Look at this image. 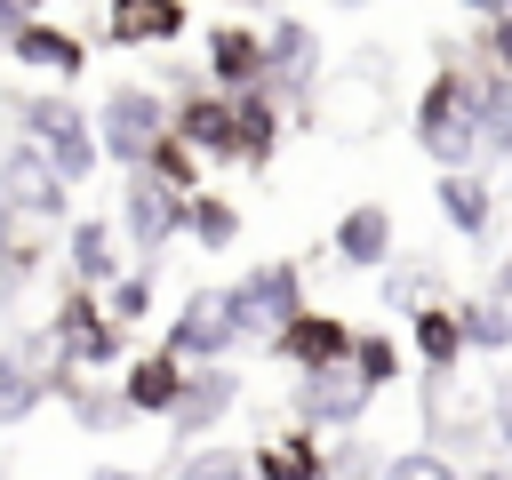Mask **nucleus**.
I'll use <instances>...</instances> for the list:
<instances>
[{
    "instance_id": "1",
    "label": "nucleus",
    "mask_w": 512,
    "mask_h": 480,
    "mask_svg": "<svg viewBox=\"0 0 512 480\" xmlns=\"http://www.w3.org/2000/svg\"><path fill=\"white\" fill-rule=\"evenodd\" d=\"M416 144L440 176H464L480 160V72H464V56H440V72L416 96Z\"/></svg>"
},
{
    "instance_id": "2",
    "label": "nucleus",
    "mask_w": 512,
    "mask_h": 480,
    "mask_svg": "<svg viewBox=\"0 0 512 480\" xmlns=\"http://www.w3.org/2000/svg\"><path fill=\"white\" fill-rule=\"evenodd\" d=\"M16 128H24V144L80 192V184H96V168H104V152H96V112L72 96V88H32V96H16Z\"/></svg>"
},
{
    "instance_id": "3",
    "label": "nucleus",
    "mask_w": 512,
    "mask_h": 480,
    "mask_svg": "<svg viewBox=\"0 0 512 480\" xmlns=\"http://www.w3.org/2000/svg\"><path fill=\"white\" fill-rule=\"evenodd\" d=\"M168 120H176V96H160L152 80H112L96 96V152H104V168H120V176L152 168Z\"/></svg>"
},
{
    "instance_id": "4",
    "label": "nucleus",
    "mask_w": 512,
    "mask_h": 480,
    "mask_svg": "<svg viewBox=\"0 0 512 480\" xmlns=\"http://www.w3.org/2000/svg\"><path fill=\"white\" fill-rule=\"evenodd\" d=\"M40 224H72V184L16 136L0 144V232H40Z\"/></svg>"
},
{
    "instance_id": "5",
    "label": "nucleus",
    "mask_w": 512,
    "mask_h": 480,
    "mask_svg": "<svg viewBox=\"0 0 512 480\" xmlns=\"http://www.w3.org/2000/svg\"><path fill=\"white\" fill-rule=\"evenodd\" d=\"M48 344H56V360H64L72 376L128 360V328H120V320L104 312V296H88V288H64V304L48 312Z\"/></svg>"
},
{
    "instance_id": "6",
    "label": "nucleus",
    "mask_w": 512,
    "mask_h": 480,
    "mask_svg": "<svg viewBox=\"0 0 512 480\" xmlns=\"http://www.w3.org/2000/svg\"><path fill=\"white\" fill-rule=\"evenodd\" d=\"M160 352H176L184 368H216L240 352V320H232V280H208L176 304V320L160 328Z\"/></svg>"
},
{
    "instance_id": "7",
    "label": "nucleus",
    "mask_w": 512,
    "mask_h": 480,
    "mask_svg": "<svg viewBox=\"0 0 512 480\" xmlns=\"http://www.w3.org/2000/svg\"><path fill=\"white\" fill-rule=\"evenodd\" d=\"M184 216H192V200H184V192H168L152 168H136V176L120 184V208H112L120 240L136 248V264H160V256H168V240H184Z\"/></svg>"
},
{
    "instance_id": "8",
    "label": "nucleus",
    "mask_w": 512,
    "mask_h": 480,
    "mask_svg": "<svg viewBox=\"0 0 512 480\" xmlns=\"http://www.w3.org/2000/svg\"><path fill=\"white\" fill-rule=\"evenodd\" d=\"M296 312H304V272H296L288 256H272V264H256V272H240V280H232V320H240V344H272Z\"/></svg>"
},
{
    "instance_id": "9",
    "label": "nucleus",
    "mask_w": 512,
    "mask_h": 480,
    "mask_svg": "<svg viewBox=\"0 0 512 480\" xmlns=\"http://www.w3.org/2000/svg\"><path fill=\"white\" fill-rule=\"evenodd\" d=\"M264 72H272L264 88H272V96H288V104L304 112V96H312V80H320V32H312L304 16H288V8H280V16L264 24Z\"/></svg>"
},
{
    "instance_id": "10",
    "label": "nucleus",
    "mask_w": 512,
    "mask_h": 480,
    "mask_svg": "<svg viewBox=\"0 0 512 480\" xmlns=\"http://www.w3.org/2000/svg\"><path fill=\"white\" fill-rule=\"evenodd\" d=\"M352 336H360L352 320H336V312H312V304H304V312H296V320L272 336V360H288L296 376H320V368H352Z\"/></svg>"
},
{
    "instance_id": "11",
    "label": "nucleus",
    "mask_w": 512,
    "mask_h": 480,
    "mask_svg": "<svg viewBox=\"0 0 512 480\" xmlns=\"http://www.w3.org/2000/svg\"><path fill=\"white\" fill-rule=\"evenodd\" d=\"M232 408H240V368H232V360L192 368V376H184V400H176V416H168L176 448H208V432H216Z\"/></svg>"
},
{
    "instance_id": "12",
    "label": "nucleus",
    "mask_w": 512,
    "mask_h": 480,
    "mask_svg": "<svg viewBox=\"0 0 512 480\" xmlns=\"http://www.w3.org/2000/svg\"><path fill=\"white\" fill-rule=\"evenodd\" d=\"M296 424L304 432H352L368 408H376V392L352 376V368H320V376H296Z\"/></svg>"
},
{
    "instance_id": "13",
    "label": "nucleus",
    "mask_w": 512,
    "mask_h": 480,
    "mask_svg": "<svg viewBox=\"0 0 512 480\" xmlns=\"http://www.w3.org/2000/svg\"><path fill=\"white\" fill-rule=\"evenodd\" d=\"M0 48H8L24 72H48L56 88H72V80L88 72V40H80L72 24H56V16H24V24H16Z\"/></svg>"
},
{
    "instance_id": "14",
    "label": "nucleus",
    "mask_w": 512,
    "mask_h": 480,
    "mask_svg": "<svg viewBox=\"0 0 512 480\" xmlns=\"http://www.w3.org/2000/svg\"><path fill=\"white\" fill-rule=\"evenodd\" d=\"M264 80H272L264 72V24H240V16L208 24V88L216 96H248Z\"/></svg>"
},
{
    "instance_id": "15",
    "label": "nucleus",
    "mask_w": 512,
    "mask_h": 480,
    "mask_svg": "<svg viewBox=\"0 0 512 480\" xmlns=\"http://www.w3.org/2000/svg\"><path fill=\"white\" fill-rule=\"evenodd\" d=\"M392 240H400L392 208L384 200H352L336 216V232H328V256H336V272H384L392 264Z\"/></svg>"
},
{
    "instance_id": "16",
    "label": "nucleus",
    "mask_w": 512,
    "mask_h": 480,
    "mask_svg": "<svg viewBox=\"0 0 512 480\" xmlns=\"http://www.w3.org/2000/svg\"><path fill=\"white\" fill-rule=\"evenodd\" d=\"M168 136H184L200 160H240V120H232V96H216V88H184Z\"/></svg>"
},
{
    "instance_id": "17",
    "label": "nucleus",
    "mask_w": 512,
    "mask_h": 480,
    "mask_svg": "<svg viewBox=\"0 0 512 480\" xmlns=\"http://www.w3.org/2000/svg\"><path fill=\"white\" fill-rule=\"evenodd\" d=\"M64 272H72V288H88V296H104L128 264H120V224L112 216H72L64 224Z\"/></svg>"
},
{
    "instance_id": "18",
    "label": "nucleus",
    "mask_w": 512,
    "mask_h": 480,
    "mask_svg": "<svg viewBox=\"0 0 512 480\" xmlns=\"http://www.w3.org/2000/svg\"><path fill=\"white\" fill-rule=\"evenodd\" d=\"M184 376H192V368H184L176 352H160V344H152V352H128V368H120L128 416H160V424H168L176 400H184Z\"/></svg>"
},
{
    "instance_id": "19",
    "label": "nucleus",
    "mask_w": 512,
    "mask_h": 480,
    "mask_svg": "<svg viewBox=\"0 0 512 480\" xmlns=\"http://www.w3.org/2000/svg\"><path fill=\"white\" fill-rule=\"evenodd\" d=\"M184 24H192L184 0H112L104 8V40L112 48H168V40H184Z\"/></svg>"
},
{
    "instance_id": "20",
    "label": "nucleus",
    "mask_w": 512,
    "mask_h": 480,
    "mask_svg": "<svg viewBox=\"0 0 512 480\" xmlns=\"http://www.w3.org/2000/svg\"><path fill=\"white\" fill-rule=\"evenodd\" d=\"M432 208H440V224H448V232H464V240H488V224H496V184H488L480 168H464V176H440V184H432Z\"/></svg>"
},
{
    "instance_id": "21",
    "label": "nucleus",
    "mask_w": 512,
    "mask_h": 480,
    "mask_svg": "<svg viewBox=\"0 0 512 480\" xmlns=\"http://www.w3.org/2000/svg\"><path fill=\"white\" fill-rule=\"evenodd\" d=\"M248 480H328V448L320 432H280V440H256L248 448Z\"/></svg>"
},
{
    "instance_id": "22",
    "label": "nucleus",
    "mask_w": 512,
    "mask_h": 480,
    "mask_svg": "<svg viewBox=\"0 0 512 480\" xmlns=\"http://www.w3.org/2000/svg\"><path fill=\"white\" fill-rule=\"evenodd\" d=\"M408 344H416V360L432 368V384L472 352L464 344V320H456V304H424V312H408Z\"/></svg>"
},
{
    "instance_id": "23",
    "label": "nucleus",
    "mask_w": 512,
    "mask_h": 480,
    "mask_svg": "<svg viewBox=\"0 0 512 480\" xmlns=\"http://www.w3.org/2000/svg\"><path fill=\"white\" fill-rule=\"evenodd\" d=\"M232 120H240V168H272V152H280V96L248 88V96H232Z\"/></svg>"
},
{
    "instance_id": "24",
    "label": "nucleus",
    "mask_w": 512,
    "mask_h": 480,
    "mask_svg": "<svg viewBox=\"0 0 512 480\" xmlns=\"http://www.w3.org/2000/svg\"><path fill=\"white\" fill-rule=\"evenodd\" d=\"M56 400L72 408V424H80V432H120V424H136V416H128V400H120V384L64 376V384H56Z\"/></svg>"
},
{
    "instance_id": "25",
    "label": "nucleus",
    "mask_w": 512,
    "mask_h": 480,
    "mask_svg": "<svg viewBox=\"0 0 512 480\" xmlns=\"http://www.w3.org/2000/svg\"><path fill=\"white\" fill-rule=\"evenodd\" d=\"M184 232H192V248H200V256H224V248L240 240V208H232L216 184H200V192H192V216H184Z\"/></svg>"
},
{
    "instance_id": "26",
    "label": "nucleus",
    "mask_w": 512,
    "mask_h": 480,
    "mask_svg": "<svg viewBox=\"0 0 512 480\" xmlns=\"http://www.w3.org/2000/svg\"><path fill=\"white\" fill-rule=\"evenodd\" d=\"M480 160H512V80L480 72Z\"/></svg>"
},
{
    "instance_id": "27",
    "label": "nucleus",
    "mask_w": 512,
    "mask_h": 480,
    "mask_svg": "<svg viewBox=\"0 0 512 480\" xmlns=\"http://www.w3.org/2000/svg\"><path fill=\"white\" fill-rule=\"evenodd\" d=\"M352 376H360L368 392H392V384H400V344H392L384 328H360V336H352Z\"/></svg>"
},
{
    "instance_id": "28",
    "label": "nucleus",
    "mask_w": 512,
    "mask_h": 480,
    "mask_svg": "<svg viewBox=\"0 0 512 480\" xmlns=\"http://www.w3.org/2000/svg\"><path fill=\"white\" fill-rule=\"evenodd\" d=\"M456 320H464V344H472V352H512V312H504L496 296L456 304Z\"/></svg>"
},
{
    "instance_id": "29",
    "label": "nucleus",
    "mask_w": 512,
    "mask_h": 480,
    "mask_svg": "<svg viewBox=\"0 0 512 480\" xmlns=\"http://www.w3.org/2000/svg\"><path fill=\"white\" fill-rule=\"evenodd\" d=\"M152 272H160V264H136V272H120V280L104 288V312H112L120 328H136V320L152 312Z\"/></svg>"
},
{
    "instance_id": "30",
    "label": "nucleus",
    "mask_w": 512,
    "mask_h": 480,
    "mask_svg": "<svg viewBox=\"0 0 512 480\" xmlns=\"http://www.w3.org/2000/svg\"><path fill=\"white\" fill-rule=\"evenodd\" d=\"M176 480H248V456L240 448H176Z\"/></svg>"
},
{
    "instance_id": "31",
    "label": "nucleus",
    "mask_w": 512,
    "mask_h": 480,
    "mask_svg": "<svg viewBox=\"0 0 512 480\" xmlns=\"http://www.w3.org/2000/svg\"><path fill=\"white\" fill-rule=\"evenodd\" d=\"M152 176H160L168 192H184V200H192V192H200V152H192L184 136H160V152H152Z\"/></svg>"
},
{
    "instance_id": "32",
    "label": "nucleus",
    "mask_w": 512,
    "mask_h": 480,
    "mask_svg": "<svg viewBox=\"0 0 512 480\" xmlns=\"http://www.w3.org/2000/svg\"><path fill=\"white\" fill-rule=\"evenodd\" d=\"M384 304L392 312H424L432 304V264H392L384 272Z\"/></svg>"
},
{
    "instance_id": "33",
    "label": "nucleus",
    "mask_w": 512,
    "mask_h": 480,
    "mask_svg": "<svg viewBox=\"0 0 512 480\" xmlns=\"http://www.w3.org/2000/svg\"><path fill=\"white\" fill-rule=\"evenodd\" d=\"M480 72H504V80H512V16L480 24Z\"/></svg>"
},
{
    "instance_id": "34",
    "label": "nucleus",
    "mask_w": 512,
    "mask_h": 480,
    "mask_svg": "<svg viewBox=\"0 0 512 480\" xmlns=\"http://www.w3.org/2000/svg\"><path fill=\"white\" fill-rule=\"evenodd\" d=\"M488 432H496V448H504V464H512V368L488 384Z\"/></svg>"
},
{
    "instance_id": "35",
    "label": "nucleus",
    "mask_w": 512,
    "mask_h": 480,
    "mask_svg": "<svg viewBox=\"0 0 512 480\" xmlns=\"http://www.w3.org/2000/svg\"><path fill=\"white\" fill-rule=\"evenodd\" d=\"M472 24H496V16H512V0H456Z\"/></svg>"
},
{
    "instance_id": "36",
    "label": "nucleus",
    "mask_w": 512,
    "mask_h": 480,
    "mask_svg": "<svg viewBox=\"0 0 512 480\" xmlns=\"http://www.w3.org/2000/svg\"><path fill=\"white\" fill-rule=\"evenodd\" d=\"M488 296H496V304H504V312H512V248H504V256H496V280H488Z\"/></svg>"
},
{
    "instance_id": "37",
    "label": "nucleus",
    "mask_w": 512,
    "mask_h": 480,
    "mask_svg": "<svg viewBox=\"0 0 512 480\" xmlns=\"http://www.w3.org/2000/svg\"><path fill=\"white\" fill-rule=\"evenodd\" d=\"M88 480H152V472H136V464H88Z\"/></svg>"
},
{
    "instance_id": "38",
    "label": "nucleus",
    "mask_w": 512,
    "mask_h": 480,
    "mask_svg": "<svg viewBox=\"0 0 512 480\" xmlns=\"http://www.w3.org/2000/svg\"><path fill=\"white\" fill-rule=\"evenodd\" d=\"M16 24H24V8H16V0H0V40H8Z\"/></svg>"
},
{
    "instance_id": "39",
    "label": "nucleus",
    "mask_w": 512,
    "mask_h": 480,
    "mask_svg": "<svg viewBox=\"0 0 512 480\" xmlns=\"http://www.w3.org/2000/svg\"><path fill=\"white\" fill-rule=\"evenodd\" d=\"M472 480H512V464H480V472H472Z\"/></svg>"
},
{
    "instance_id": "40",
    "label": "nucleus",
    "mask_w": 512,
    "mask_h": 480,
    "mask_svg": "<svg viewBox=\"0 0 512 480\" xmlns=\"http://www.w3.org/2000/svg\"><path fill=\"white\" fill-rule=\"evenodd\" d=\"M16 8H24V16H40V8H48V0H16Z\"/></svg>"
},
{
    "instance_id": "41",
    "label": "nucleus",
    "mask_w": 512,
    "mask_h": 480,
    "mask_svg": "<svg viewBox=\"0 0 512 480\" xmlns=\"http://www.w3.org/2000/svg\"><path fill=\"white\" fill-rule=\"evenodd\" d=\"M328 8H376V0H328Z\"/></svg>"
},
{
    "instance_id": "42",
    "label": "nucleus",
    "mask_w": 512,
    "mask_h": 480,
    "mask_svg": "<svg viewBox=\"0 0 512 480\" xmlns=\"http://www.w3.org/2000/svg\"><path fill=\"white\" fill-rule=\"evenodd\" d=\"M224 8H264V0H224Z\"/></svg>"
}]
</instances>
